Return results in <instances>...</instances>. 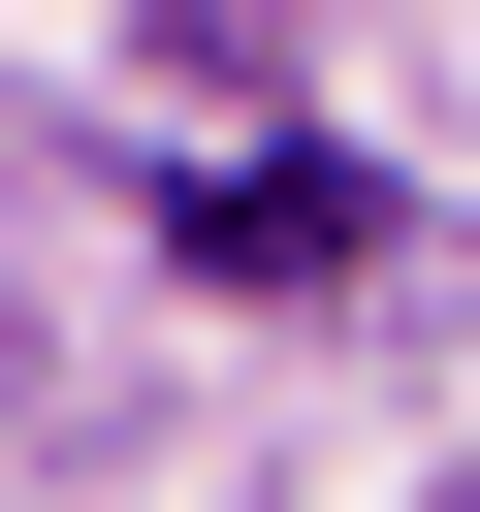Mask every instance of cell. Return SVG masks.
I'll return each mask as SVG.
<instances>
[{"label": "cell", "mask_w": 480, "mask_h": 512, "mask_svg": "<svg viewBox=\"0 0 480 512\" xmlns=\"http://www.w3.org/2000/svg\"><path fill=\"white\" fill-rule=\"evenodd\" d=\"M192 256H224V288H320V256H352V160H224Z\"/></svg>", "instance_id": "1"}]
</instances>
